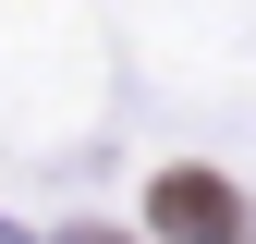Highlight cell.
<instances>
[{
  "label": "cell",
  "instance_id": "obj_1",
  "mask_svg": "<svg viewBox=\"0 0 256 244\" xmlns=\"http://www.w3.org/2000/svg\"><path fill=\"white\" fill-rule=\"evenodd\" d=\"M146 220H158V244H256V220H244V196H232L220 171H158Z\"/></svg>",
  "mask_w": 256,
  "mask_h": 244
}]
</instances>
